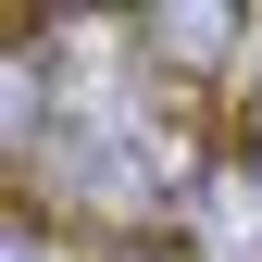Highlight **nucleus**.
I'll return each mask as SVG.
<instances>
[{"mask_svg": "<svg viewBox=\"0 0 262 262\" xmlns=\"http://www.w3.org/2000/svg\"><path fill=\"white\" fill-rule=\"evenodd\" d=\"M237 138H262V25H250V62H237Z\"/></svg>", "mask_w": 262, "mask_h": 262, "instance_id": "1", "label": "nucleus"}]
</instances>
